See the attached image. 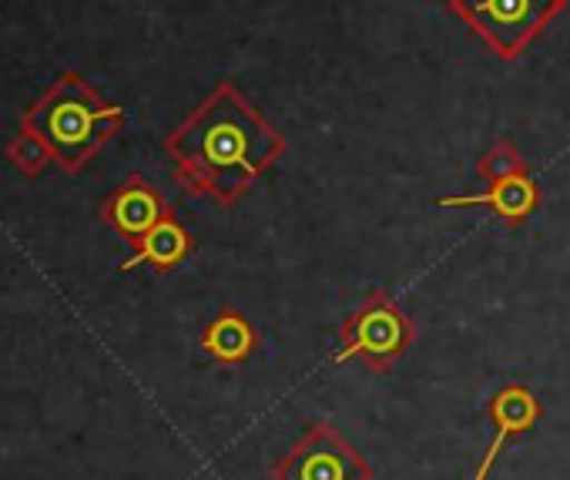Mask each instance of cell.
<instances>
[{
	"mask_svg": "<svg viewBox=\"0 0 570 480\" xmlns=\"http://www.w3.org/2000/svg\"><path fill=\"white\" fill-rule=\"evenodd\" d=\"M416 336V320L386 290H376L340 323V350L333 353V363L360 360L373 373H390L406 350H413Z\"/></svg>",
	"mask_w": 570,
	"mask_h": 480,
	"instance_id": "cell-3",
	"label": "cell"
},
{
	"mask_svg": "<svg viewBox=\"0 0 570 480\" xmlns=\"http://www.w3.org/2000/svg\"><path fill=\"white\" fill-rule=\"evenodd\" d=\"M198 346L218 363V366H242L258 346H262V336L258 330L235 310V306H225L198 336Z\"/></svg>",
	"mask_w": 570,
	"mask_h": 480,
	"instance_id": "cell-9",
	"label": "cell"
},
{
	"mask_svg": "<svg viewBox=\"0 0 570 480\" xmlns=\"http://www.w3.org/2000/svg\"><path fill=\"white\" fill-rule=\"evenodd\" d=\"M487 413H490V420H493V440H490V447H487V453H483V460H480L473 480H487L490 470H493V463L500 460L503 447L517 443L527 430H533V427L540 423L543 403L533 396V390H530L527 383L510 380V383H503V386L490 396Z\"/></svg>",
	"mask_w": 570,
	"mask_h": 480,
	"instance_id": "cell-7",
	"label": "cell"
},
{
	"mask_svg": "<svg viewBox=\"0 0 570 480\" xmlns=\"http://www.w3.org/2000/svg\"><path fill=\"white\" fill-rule=\"evenodd\" d=\"M476 175L493 185L513 175H530V161L523 158V151L510 141V138H497L480 158H476Z\"/></svg>",
	"mask_w": 570,
	"mask_h": 480,
	"instance_id": "cell-11",
	"label": "cell"
},
{
	"mask_svg": "<svg viewBox=\"0 0 570 480\" xmlns=\"http://www.w3.org/2000/svg\"><path fill=\"white\" fill-rule=\"evenodd\" d=\"M443 8L510 65L567 11V0H446Z\"/></svg>",
	"mask_w": 570,
	"mask_h": 480,
	"instance_id": "cell-4",
	"label": "cell"
},
{
	"mask_svg": "<svg viewBox=\"0 0 570 480\" xmlns=\"http://www.w3.org/2000/svg\"><path fill=\"white\" fill-rule=\"evenodd\" d=\"M168 215H175L171 202L145 178V175H128L101 205V218L125 238V243L138 246L141 238L165 222Z\"/></svg>",
	"mask_w": 570,
	"mask_h": 480,
	"instance_id": "cell-6",
	"label": "cell"
},
{
	"mask_svg": "<svg viewBox=\"0 0 570 480\" xmlns=\"http://www.w3.org/2000/svg\"><path fill=\"white\" fill-rule=\"evenodd\" d=\"M195 253V235L175 218L168 215L165 222H158L141 243L135 246V256L121 266V273H131L138 266H151L155 273H171L178 270L188 256Z\"/></svg>",
	"mask_w": 570,
	"mask_h": 480,
	"instance_id": "cell-10",
	"label": "cell"
},
{
	"mask_svg": "<svg viewBox=\"0 0 570 480\" xmlns=\"http://www.w3.org/2000/svg\"><path fill=\"white\" fill-rule=\"evenodd\" d=\"M268 480H373V463L330 420H320L268 467Z\"/></svg>",
	"mask_w": 570,
	"mask_h": 480,
	"instance_id": "cell-5",
	"label": "cell"
},
{
	"mask_svg": "<svg viewBox=\"0 0 570 480\" xmlns=\"http://www.w3.org/2000/svg\"><path fill=\"white\" fill-rule=\"evenodd\" d=\"M540 202H543V192L530 175H513V178L493 182L476 195H443L440 198L443 208H480L483 205L507 228H520L540 208Z\"/></svg>",
	"mask_w": 570,
	"mask_h": 480,
	"instance_id": "cell-8",
	"label": "cell"
},
{
	"mask_svg": "<svg viewBox=\"0 0 570 480\" xmlns=\"http://www.w3.org/2000/svg\"><path fill=\"white\" fill-rule=\"evenodd\" d=\"M8 161L21 172V175H28V178H35L38 172H45V165L48 161H55V155H51V148L31 131V128H18V135L8 141Z\"/></svg>",
	"mask_w": 570,
	"mask_h": 480,
	"instance_id": "cell-12",
	"label": "cell"
},
{
	"mask_svg": "<svg viewBox=\"0 0 570 480\" xmlns=\"http://www.w3.org/2000/svg\"><path fill=\"white\" fill-rule=\"evenodd\" d=\"M21 125L31 128L55 155L58 168L81 172L115 135L125 128V108L105 101L81 71H65L24 115Z\"/></svg>",
	"mask_w": 570,
	"mask_h": 480,
	"instance_id": "cell-2",
	"label": "cell"
},
{
	"mask_svg": "<svg viewBox=\"0 0 570 480\" xmlns=\"http://www.w3.org/2000/svg\"><path fill=\"white\" fill-rule=\"evenodd\" d=\"M289 148L285 138L232 81H218L205 101L165 138L175 182L191 198L232 208Z\"/></svg>",
	"mask_w": 570,
	"mask_h": 480,
	"instance_id": "cell-1",
	"label": "cell"
}]
</instances>
